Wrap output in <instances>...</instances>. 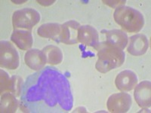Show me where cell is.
<instances>
[{"label":"cell","mask_w":151,"mask_h":113,"mask_svg":"<svg viewBox=\"0 0 151 113\" xmlns=\"http://www.w3.org/2000/svg\"><path fill=\"white\" fill-rule=\"evenodd\" d=\"M73 105L68 79L56 68L42 69L29 75L23 85L20 107L24 112H67Z\"/></svg>","instance_id":"obj_1"},{"label":"cell","mask_w":151,"mask_h":113,"mask_svg":"<svg viewBox=\"0 0 151 113\" xmlns=\"http://www.w3.org/2000/svg\"><path fill=\"white\" fill-rule=\"evenodd\" d=\"M97 51L98 60L95 68L101 73H106L121 67L125 61L123 50L107 45L104 41L100 42Z\"/></svg>","instance_id":"obj_2"},{"label":"cell","mask_w":151,"mask_h":113,"mask_svg":"<svg viewBox=\"0 0 151 113\" xmlns=\"http://www.w3.org/2000/svg\"><path fill=\"white\" fill-rule=\"evenodd\" d=\"M113 17L116 23L128 33H138L144 25V17L139 11L129 6L116 9Z\"/></svg>","instance_id":"obj_3"},{"label":"cell","mask_w":151,"mask_h":113,"mask_svg":"<svg viewBox=\"0 0 151 113\" xmlns=\"http://www.w3.org/2000/svg\"><path fill=\"white\" fill-rule=\"evenodd\" d=\"M40 14L36 10L31 8L17 10L12 16V24L14 29L32 30L33 26L40 22Z\"/></svg>","instance_id":"obj_4"},{"label":"cell","mask_w":151,"mask_h":113,"mask_svg":"<svg viewBox=\"0 0 151 113\" xmlns=\"http://www.w3.org/2000/svg\"><path fill=\"white\" fill-rule=\"evenodd\" d=\"M20 65L18 52L12 43L8 41L0 42V66L2 68L14 70Z\"/></svg>","instance_id":"obj_5"},{"label":"cell","mask_w":151,"mask_h":113,"mask_svg":"<svg viewBox=\"0 0 151 113\" xmlns=\"http://www.w3.org/2000/svg\"><path fill=\"white\" fill-rule=\"evenodd\" d=\"M132 100L129 94L118 93L110 97L106 102L109 112L112 113L127 112L131 108Z\"/></svg>","instance_id":"obj_6"},{"label":"cell","mask_w":151,"mask_h":113,"mask_svg":"<svg viewBox=\"0 0 151 113\" xmlns=\"http://www.w3.org/2000/svg\"><path fill=\"white\" fill-rule=\"evenodd\" d=\"M80 24L76 21H70L61 25V32L57 39V41L66 45H74L78 43V31Z\"/></svg>","instance_id":"obj_7"},{"label":"cell","mask_w":151,"mask_h":113,"mask_svg":"<svg viewBox=\"0 0 151 113\" xmlns=\"http://www.w3.org/2000/svg\"><path fill=\"white\" fill-rule=\"evenodd\" d=\"M78 41L97 50L100 44L98 32L90 25L80 26L78 31Z\"/></svg>","instance_id":"obj_8"},{"label":"cell","mask_w":151,"mask_h":113,"mask_svg":"<svg viewBox=\"0 0 151 113\" xmlns=\"http://www.w3.org/2000/svg\"><path fill=\"white\" fill-rule=\"evenodd\" d=\"M134 99L141 108H150L151 106V82L143 81L134 87Z\"/></svg>","instance_id":"obj_9"},{"label":"cell","mask_w":151,"mask_h":113,"mask_svg":"<svg viewBox=\"0 0 151 113\" xmlns=\"http://www.w3.org/2000/svg\"><path fill=\"white\" fill-rule=\"evenodd\" d=\"M102 34L105 35L106 40L104 41L107 45L124 50L129 43L127 34L121 29H110L102 30Z\"/></svg>","instance_id":"obj_10"},{"label":"cell","mask_w":151,"mask_h":113,"mask_svg":"<svg viewBox=\"0 0 151 113\" xmlns=\"http://www.w3.org/2000/svg\"><path fill=\"white\" fill-rule=\"evenodd\" d=\"M149 48V41L144 34H136L130 37L127 51L133 56H141L146 53Z\"/></svg>","instance_id":"obj_11"},{"label":"cell","mask_w":151,"mask_h":113,"mask_svg":"<svg viewBox=\"0 0 151 113\" xmlns=\"http://www.w3.org/2000/svg\"><path fill=\"white\" fill-rule=\"evenodd\" d=\"M115 84L119 91L124 92L132 91L137 84V75L131 70L122 71L116 78Z\"/></svg>","instance_id":"obj_12"},{"label":"cell","mask_w":151,"mask_h":113,"mask_svg":"<svg viewBox=\"0 0 151 113\" xmlns=\"http://www.w3.org/2000/svg\"><path fill=\"white\" fill-rule=\"evenodd\" d=\"M24 60L27 66L35 71L41 70L47 64L44 52L38 49L28 50L25 54Z\"/></svg>","instance_id":"obj_13"},{"label":"cell","mask_w":151,"mask_h":113,"mask_svg":"<svg viewBox=\"0 0 151 113\" xmlns=\"http://www.w3.org/2000/svg\"><path fill=\"white\" fill-rule=\"evenodd\" d=\"M11 40L23 51L31 48L33 43L32 32L27 29H14L11 36Z\"/></svg>","instance_id":"obj_14"},{"label":"cell","mask_w":151,"mask_h":113,"mask_svg":"<svg viewBox=\"0 0 151 113\" xmlns=\"http://www.w3.org/2000/svg\"><path fill=\"white\" fill-rule=\"evenodd\" d=\"M61 32V25L55 23L42 24L37 29V34L46 39H53L57 40Z\"/></svg>","instance_id":"obj_15"},{"label":"cell","mask_w":151,"mask_h":113,"mask_svg":"<svg viewBox=\"0 0 151 113\" xmlns=\"http://www.w3.org/2000/svg\"><path fill=\"white\" fill-rule=\"evenodd\" d=\"M17 97L11 92H6L2 94L1 97V112L12 113L15 112L18 106Z\"/></svg>","instance_id":"obj_16"},{"label":"cell","mask_w":151,"mask_h":113,"mask_svg":"<svg viewBox=\"0 0 151 113\" xmlns=\"http://www.w3.org/2000/svg\"><path fill=\"white\" fill-rule=\"evenodd\" d=\"M45 55L47 64L52 65L60 64L63 60V53L58 47L48 45L42 50Z\"/></svg>","instance_id":"obj_17"},{"label":"cell","mask_w":151,"mask_h":113,"mask_svg":"<svg viewBox=\"0 0 151 113\" xmlns=\"http://www.w3.org/2000/svg\"><path fill=\"white\" fill-rule=\"evenodd\" d=\"M0 91L1 94L6 92L12 93V79L9 77V74L3 70H0Z\"/></svg>","instance_id":"obj_18"},{"label":"cell","mask_w":151,"mask_h":113,"mask_svg":"<svg viewBox=\"0 0 151 113\" xmlns=\"http://www.w3.org/2000/svg\"><path fill=\"white\" fill-rule=\"evenodd\" d=\"M12 93L16 97H20L23 89V79L19 76H12Z\"/></svg>","instance_id":"obj_19"}]
</instances>
